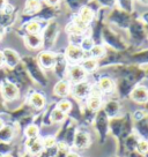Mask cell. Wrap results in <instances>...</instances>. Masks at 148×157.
I'll return each instance as SVG.
<instances>
[{
	"instance_id": "4",
	"label": "cell",
	"mask_w": 148,
	"mask_h": 157,
	"mask_svg": "<svg viewBox=\"0 0 148 157\" xmlns=\"http://www.w3.org/2000/svg\"><path fill=\"white\" fill-rule=\"evenodd\" d=\"M131 97L138 103H143L148 99V89L145 87H138L132 91Z\"/></svg>"
},
{
	"instance_id": "32",
	"label": "cell",
	"mask_w": 148,
	"mask_h": 157,
	"mask_svg": "<svg viewBox=\"0 0 148 157\" xmlns=\"http://www.w3.org/2000/svg\"><path fill=\"white\" fill-rule=\"evenodd\" d=\"M2 157H13V156H10V155H5V156H2Z\"/></svg>"
},
{
	"instance_id": "30",
	"label": "cell",
	"mask_w": 148,
	"mask_h": 157,
	"mask_svg": "<svg viewBox=\"0 0 148 157\" xmlns=\"http://www.w3.org/2000/svg\"><path fill=\"white\" fill-rule=\"evenodd\" d=\"M66 157H79V156H78L76 154H73V152H72V154H68V155H67Z\"/></svg>"
},
{
	"instance_id": "13",
	"label": "cell",
	"mask_w": 148,
	"mask_h": 157,
	"mask_svg": "<svg viewBox=\"0 0 148 157\" xmlns=\"http://www.w3.org/2000/svg\"><path fill=\"white\" fill-rule=\"evenodd\" d=\"M93 17H94V14H93V12H92L90 8L84 7V8L81 10V13H80V19L82 20L86 25L89 23V22L93 20Z\"/></svg>"
},
{
	"instance_id": "10",
	"label": "cell",
	"mask_w": 148,
	"mask_h": 157,
	"mask_svg": "<svg viewBox=\"0 0 148 157\" xmlns=\"http://www.w3.org/2000/svg\"><path fill=\"white\" fill-rule=\"evenodd\" d=\"M25 44L31 49H37L42 44V38L38 34H29L25 37Z\"/></svg>"
},
{
	"instance_id": "18",
	"label": "cell",
	"mask_w": 148,
	"mask_h": 157,
	"mask_svg": "<svg viewBox=\"0 0 148 157\" xmlns=\"http://www.w3.org/2000/svg\"><path fill=\"white\" fill-rule=\"evenodd\" d=\"M96 67H97V61L95 59H87V60H84V64H82V68L86 72H93Z\"/></svg>"
},
{
	"instance_id": "24",
	"label": "cell",
	"mask_w": 148,
	"mask_h": 157,
	"mask_svg": "<svg viewBox=\"0 0 148 157\" xmlns=\"http://www.w3.org/2000/svg\"><path fill=\"white\" fill-rule=\"evenodd\" d=\"M137 150L140 154H146V152H148V141H146V140L139 141L138 146H137Z\"/></svg>"
},
{
	"instance_id": "14",
	"label": "cell",
	"mask_w": 148,
	"mask_h": 157,
	"mask_svg": "<svg viewBox=\"0 0 148 157\" xmlns=\"http://www.w3.org/2000/svg\"><path fill=\"white\" fill-rule=\"evenodd\" d=\"M38 7H40V1L38 0H27L25 13H34L38 10Z\"/></svg>"
},
{
	"instance_id": "3",
	"label": "cell",
	"mask_w": 148,
	"mask_h": 157,
	"mask_svg": "<svg viewBox=\"0 0 148 157\" xmlns=\"http://www.w3.org/2000/svg\"><path fill=\"white\" fill-rule=\"evenodd\" d=\"M2 95H4V97L6 99H10H10H15V98L18 97V95H19V89L13 83L7 82L2 87Z\"/></svg>"
},
{
	"instance_id": "17",
	"label": "cell",
	"mask_w": 148,
	"mask_h": 157,
	"mask_svg": "<svg viewBox=\"0 0 148 157\" xmlns=\"http://www.w3.org/2000/svg\"><path fill=\"white\" fill-rule=\"evenodd\" d=\"M13 137V129L8 126H4L0 129V139L4 141H8Z\"/></svg>"
},
{
	"instance_id": "23",
	"label": "cell",
	"mask_w": 148,
	"mask_h": 157,
	"mask_svg": "<svg viewBox=\"0 0 148 157\" xmlns=\"http://www.w3.org/2000/svg\"><path fill=\"white\" fill-rule=\"evenodd\" d=\"M103 53H104L103 48L99 46V45H95V46H93L92 50H90V54H92L93 57H95V58H99L101 56H103Z\"/></svg>"
},
{
	"instance_id": "12",
	"label": "cell",
	"mask_w": 148,
	"mask_h": 157,
	"mask_svg": "<svg viewBox=\"0 0 148 157\" xmlns=\"http://www.w3.org/2000/svg\"><path fill=\"white\" fill-rule=\"evenodd\" d=\"M30 103L31 105L36 109H42L44 106L45 104V98L38 93H35L31 95V97H30Z\"/></svg>"
},
{
	"instance_id": "28",
	"label": "cell",
	"mask_w": 148,
	"mask_h": 157,
	"mask_svg": "<svg viewBox=\"0 0 148 157\" xmlns=\"http://www.w3.org/2000/svg\"><path fill=\"white\" fill-rule=\"evenodd\" d=\"M4 63H5V60H4V53L0 51V67L4 65Z\"/></svg>"
},
{
	"instance_id": "31",
	"label": "cell",
	"mask_w": 148,
	"mask_h": 157,
	"mask_svg": "<svg viewBox=\"0 0 148 157\" xmlns=\"http://www.w3.org/2000/svg\"><path fill=\"white\" fill-rule=\"evenodd\" d=\"M2 127H4V121H2L1 119H0V129H1Z\"/></svg>"
},
{
	"instance_id": "19",
	"label": "cell",
	"mask_w": 148,
	"mask_h": 157,
	"mask_svg": "<svg viewBox=\"0 0 148 157\" xmlns=\"http://www.w3.org/2000/svg\"><path fill=\"white\" fill-rule=\"evenodd\" d=\"M38 135V128L35 125H30L25 128V136L28 139H36Z\"/></svg>"
},
{
	"instance_id": "22",
	"label": "cell",
	"mask_w": 148,
	"mask_h": 157,
	"mask_svg": "<svg viewBox=\"0 0 148 157\" xmlns=\"http://www.w3.org/2000/svg\"><path fill=\"white\" fill-rule=\"evenodd\" d=\"M71 108H72V105H71V103H69L68 101H61V102H59L58 105H57V109L64 113L68 112L69 110H71Z\"/></svg>"
},
{
	"instance_id": "15",
	"label": "cell",
	"mask_w": 148,
	"mask_h": 157,
	"mask_svg": "<svg viewBox=\"0 0 148 157\" xmlns=\"http://www.w3.org/2000/svg\"><path fill=\"white\" fill-rule=\"evenodd\" d=\"M99 88L101 89V90H103V91H111L112 88H114V83H112V81H111L110 78H103L99 81Z\"/></svg>"
},
{
	"instance_id": "26",
	"label": "cell",
	"mask_w": 148,
	"mask_h": 157,
	"mask_svg": "<svg viewBox=\"0 0 148 157\" xmlns=\"http://www.w3.org/2000/svg\"><path fill=\"white\" fill-rule=\"evenodd\" d=\"M42 143H43V146L46 148H51V147H53L54 146V143H56V140H54V137L53 136H46L42 141Z\"/></svg>"
},
{
	"instance_id": "6",
	"label": "cell",
	"mask_w": 148,
	"mask_h": 157,
	"mask_svg": "<svg viewBox=\"0 0 148 157\" xmlns=\"http://www.w3.org/2000/svg\"><path fill=\"white\" fill-rule=\"evenodd\" d=\"M2 53H4V60H5V63L10 67H14V66L18 65V63H19V56H18V53L15 51H13V50L10 49H6L4 50Z\"/></svg>"
},
{
	"instance_id": "11",
	"label": "cell",
	"mask_w": 148,
	"mask_h": 157,
	"mask_svg": "<svg viewBox=\"0 0 148 157\" xmlns=\"http://www.w3.org/2000/svg\"><path fill=\"white\" fill-rule=\"evenodd\" d=\"M69 91V86L67 82L65 81H60L58 83L54 86L53 93L54 95L57 96H60V97H64V96H67V94Z\"/></svg>"
},
{
	"instance_id": "1",
	"label": "cell",
	"mask_w": 148,
	"mask_h": 157,
	"mask_svg": "<svg viewBox=\"0 0 148 157\" xmlns=\"http://www.w3.org/2000/svg\"><path fill=\"white\" fill-rule=\"evenodd\" d=\"M84 50L79 48V46H75V45H69L67 50H66V57L68 58V60L71 61H79L84 58Z\"/></svg>"
},
{
	"instance_id": "27",
	"label": "cell",
	"mask_w": 148,
	"mask_h": 157,
	"mask_svg": "<svg viewBox=\"0 0 148 157\" xmlns=\"http://www.w3.org/2000/svg\"><path fill=\"white\" fill-rule=\"evenodd\" d=\"M45 1H46L49 5H57L60 0H45Z\"/></svg>"
},
{
	"instance_id": "8",
	"label": "cell",
	"mask_w": 148,
	"mask_h": 157,
	"mask_svg": "<svg viewBox=\"0 0 148 157\" xmlns=\"http://www.w3.org/2000/svg\"><path fill=\"white\" fill-rule=\"evenodd\" d=\"M89 93H90V86L88 83H86V82H80L74 88V94H75L76 97L79 98L86 97Z\"/></svg>"
},
{
	"instance_id": "20",
	"label": "cell",
	"mask_w": 148,
	"mask_h": 157,
	"mask_svg": "<svg viewBox=\"0 0 148 157\" xmlns=\"http://www.w3.org/2000/svg\"><path fill=\"white\" fill-rule=\"evenodd\" d=\"M65 118V113L61 112L60 110L58 109H54L52 113H51V120L53 121V123H60V121H63Z\"/></svg>"
},
{
	"instance_id": "7",
	"label": "cell",
	"mask_w": 148,
	"mask_h": 157,
	"mask_svg": "<svg viewBox=\"0 0 148 157\" xmlns=\"http://www.w3.org/2000/svg\"><path fill=\"white\" fill-rule=\"evenodd\" d=\"M74 144H75V147L80 148V149H84V148L88 147L89 135L87 134V133L79 132L76 135H75V139H74Z\"/></svg>"
},
{
	"instance_id": "21",
	"label": "cell",
	"mask_w": 148,
	"mask_h": 157,
	"mask_svg": "<svg viewBox=\"0 0 148 157\" xmlns=\"http://www.w3.org/2000/svg\"><path fill=\"white\" fill-rule=\"evenodd\" d=\"M25 29H27V31H28L29 34H37V33L40 31V25H38L36 21H31V22H29V23L27 25Z\"/></svg>"
},
{
	"instance_id": "25",
	"label": "cell",
	"mask_w": 148,
	"mask_h": 157,
	"mask_svg": "<svg viewBox=\"0 0 148 157\" xmlns=\"http://www.w3.org/2000/svg\"><path fill=\"white\" fill-rule=\"evenodd\" d=\"M93 46H94L93 40L90 38H86V39H84V42H82V44H81V49L84 50V51H88V50L90 51Z\"/></svg>"
},
{
	"instance_id": "9",
	"label": "cell",
	"mask_w": 148,
	"mask_h": 157,
	"mask_svg": "<svg viewBox=\"0 0 148 157\" xmlns=\"http://www.w3.org/2000/svg\"><path fill=\"white\" fill-rule=\"evenodd\" d=\"M27 147L29 148V151L33 155H37L43 150V143L37 139H29V141L27 142Z\"/></svg>"
},
{
	"instance_id": "33",
	"label": "cell",
	"mask_w": 148,
	"mask_h": 157,
	"mask_svg": "<svg viewBox=\"0 0 148 157\" xmlns=\"http://www.w3.org/2000/svg\"><path fill=\"white\" fill-rule=\"evenodd\" d=\"M0 39H1V34H0Z\"/></svg>"
},
{
	"instance_id": "5",
	"label": "cell",
	"mask_w": 148,
	"mask_h": 157,
	"mask_svg": "<svg viewBox=\"0 0 148 157\" xmlns=\"http://www.w3.org/2000/svg\"><path fill=\"white\" fill-rule=\"evenodd\" d=\"M86 73L87 72L82 68V66H74L69 71V78L73 82L80 83V82H82V80L86 76Z\"/></svg>"
},
{
	"instance_id": "16",
	"label": "cell",
	"mask_w": 148,
	"mask_h": 157,
	"mask_svg": "<svg viewBox=\"0 0 148 157\" xmlns=\"http://www.w3.org/2000/svg\"><path fill=\"white\" fill-rule=\"evenodd\" d=\"M88 106H89V109L93 110V111L99 110V106H101V98H99V96L92 95V97L89 98V101H88Z\"/></svg>"
},
{
	"instance_id": "29",
	"label": "cell",
	"mask_w": 148,
	"mask_h": 157,
	"mask_svg": "<svg viewBox=\"0 0 148 157\" xmlns=\"http://www.w3.org/2000/svg\"><path fill=\"white\" fill-rule=\"evenodd\" d=\"M6 7V0H0V10H4Z\"/></svg>"
},
{
	"instance_id": "2",
	"label": "cell",
	"mask_w": 148,
	"mask_h": 157,
	"mask_svg": "<svg viewBox=\"0 0 148 157\" xmlns=\"http://www.w3.org/2000/svg\"><path fill=\"white\" fill-rule=\"evenodd\" d=\"M38 60H40L41 66L44 67V68H51L56 64V57H54V54L50 53V52L41 53L40 57H38Z\"/></svg>"
}]
</instances>
